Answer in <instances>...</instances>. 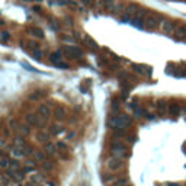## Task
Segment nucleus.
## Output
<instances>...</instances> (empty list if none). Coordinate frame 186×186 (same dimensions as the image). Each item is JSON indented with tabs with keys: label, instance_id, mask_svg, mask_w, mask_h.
Segmentation results:
<instances>
[{
	"label": "nucleus",
	"instance_id": "obj_1",
	"mask_svg": "<svg viewBox=\"0 0 186 186\" xmlns=\"http://www.w3.org/2000/svg\"><path fill=\"white\" fill-rule=\"evenodd\" d=\"M162 21H163V19H162L160 15H157V13H148V15L145 16V19H144V28L154 29V28H157V26L160 25Z\"/></svg>",
	"mask_w": 186,
	"mask_h": 186
},
{
	"label": "nucleus",
	"instance_id": "obj_2",
	"mask_svg": "<svg viewBox=\"0 0 186 186\" xmlns=\"http://www.w3.org/2000/svg\"><path fill=\"white\" fill-rule=\"evenodd\" d=\"M130 124V116L128 115H119V116H115L113 119L109 121V125L112 128H124Z\"/></svg>",
	"mask_w": 186,
	"mask_h": 186
},
{
	"label": "nucleus",
	"instance_id": "obj_3",
	"mask_svg": "<svg viewBox=\"0 0 186 186\" xmlns=\"http://www.w3.org/2000/svg\"><path fill=\"white\" fill-rule=\"evenodd\" d=\"M110 150H112V153L113 156H116V157H119V159H124L125 156H127V148H125V145L122 144V142H113L112 144V147H110Z\"/></svg>",
	"mask_w": 186,
	"mask_h": 186
},
{
	"label": "nucleus",
	"instance_id": "obj_4",
	"mask_svg": "<svg viewBox=\"0 0 186 186\" xmlns=\"http://www.w3.org/2000/svg\"><path fill=\"white\" fill-rule=\"evenodd\" d=\"M106 166H108L109 170H119L121 167L124 166V163H122V159L116 157V156H113V157H110L109 160H108Z\"/></svg>",
	"mask_w": 186,
	"mask_h": 186
},
{
	"label": "nucleus",
	"instance_id": "obj_5",
	"mask_svg": "<svg viewBox=\"0 0 186 186\" xmlns=\"http://www.w3.org/2000/svg\"><path fill=\"white\" fill-rule=\"evenodd\" d=\"M53 116H54L57 121H63L66 119L67 116V109L64 108V106H61V105H58L57 108H55L54 110H53Z\"/></svg>",
	"mask_w": 186,
	"mask_h": 186
},
{
	"label": "nucleus",
	"instance_id": "obj_6",
	"mask_svg": "<svg viewBox=\"0 0 186 186\" xmlns=\"http://www.w3.org/2000/svg\"><path fill=\"white\" fill-rule=\"evenodd\" d=\"M64 51H66L68 55H71V57H74V58H79V57H82L83 55V51L79 48V47H64Z\"/></svg>",
	"mask_w": 186,
	"mask_h": 186
},
{
	"label": "nucleus",
	"instance_id": "obj_7",
	"mask_svg": "<svg viewBox=\"0 0 186 186\" xmlns=\"http://www.w3.org/2000/svg\"><path fill=\"white\" fill-rule=\"evenodd\" d=\"M39 118L41 116H38V115H35V113H28L26 116H25V121H26V124H29L31 127H39Z\"/></svg>",
	"mask_w": 186,
	"mask_h": 186
},
{
	"label": "nucleus",
	"instance_id": "obj_8",
	"mask_svg": "<svg viewBox=\"0 0 186 186\" xmlns=\"http://www.w3.org/2000/svg\"><path fill=\"white\" fill-rule=\"evenodd\" d=\"M160 29L164 33H173L175 32V25L170 22V21H162L160 22Z\"/></svg>",
	"mask_w": 186,
	"mask_h": 186
},
{
	"label": "nucleus",
	"instance_id": "obj_9",
	"mask_svg": "<svg viewBox=\"0 0 186 186\" xmlns=\"http://www.w3.org/2000/svg\"><path fill=\"white\" fill-rule=\"evenodd\" d=\"M48 132H50L51 135L57 137V135H60L61 132H64V127H63V125H60V124H53V125L50 127Z\"/></svg>",
	"mask_w": 186,
	"mask_h": 186
},
{
	"label": "nucleus",
	"instance_id": "obj_10",
	"mask_svg": "<svg viewBox=\"0 0 186 186\" xmlns=\"http://www.w3.org/2000/svg\"><path fill=\"white\" fill-rule=\"evenodd\" d=\"M25 170H15V176H13V179H12V182L13 183H23V180H25Z\"/></svg>",
	"mask_w": 186,
	"mask_h": 186
},
{
	"label": "nucleus",
	"instance_id": "obj_11",
	"mask_svg": "<svg viewBox=\"0 0 186 186\" xmlns=\"http://www.w3.org/2000/svg\"><path fill=\"white\" fill-rule=\"evenodd\" d=\"M83 41H84V44L87 45L92 51H98V50H99L98 44H96V42H95V41H93V39L89 36V35H84V36H83Z\"/></svg>",
	"mask_w": 186,
	"mask_h": 186
},
{
	"label": "nucleus",
	"instance_id": "obj_12",
	"mask_svg": "<svg viewBox=\"0 0 186 186\" xmlns=\"http://www.w3.org/2000/svg\"><path fill=\"white\" fill-rule=\"evenodd\" d=\"M175 33L177 35V38H185L186 36V25L179 23L175 26Z\"/></svg>",
	"mask_w": 186,
	"mask_h": 186
},
{
	"label": "nucleus",
	"instance_id": "obj_13",
	"mask_svg": "<svg viewBox=\"0 0 186 186\" xmlns=\"http://www.w3.org/2000/svg\"><path fill=\"white\" fill-rule=\"evenodd\" d=\"M44 151L47 156H54V154L57 153V145H54L53 142H45Z\"/></svg>",
	"mask_w": 186,
	"mask_h": 186
},
{
	"label": "nucleus",
	"instance_id": "obj_14",
	"mask_svg": "<svg viewBox=\"0 0 186 186\" xmlns=\"http://www.w3.org/2000/svg\"><path fill=\"white\" fill-rule=\"evenodd\" d=\"M137 10H138V6L137 4H134V3H131V4H128L127 7H125V15L127 16H130V18H134L135 16V13H137Z\"/></svg>",
	"mask_w": 186,
	"mask_h": 186
},
{
	"label": "nucleus",
	"instance_id": "obj_15",
	"mask_svg": "<svg viewBox=\"0 0 186 186\" xmlns=\"http://www.w3.org/2000/svg\"><path fill=\"white\" fill-rule=\"evenodd\" d=\"M132 70L135 71V73H138V74H150L151 71H150V68L145 66H140V64H132Z\"/></svg>",
	"mask_w": 186,
	"mask_h": 186
},
{
	"label": "nucleus",
	"instance_id": "obj_16",
	"mask_svg": "<svg viewBox=\"0 0 186 186\" xmlns=\"http://www.w3.org/2000/svg\"><path fill=\"white\" fill-rule=\"evenodd\" d=\"M50 132L47 131H38L36 132V140L39 142H48V140H50Z\"/></svg>",
	"mask_w": 186,
	"mask_h": 186
},
{
	"label": "nucleus",
	"instance_id": "obj_17",
	"mask_svg": "<svg viewBox=\"0 0 186 186\" xmlns=\"http://www.w3.org/2000/svg\"><path fill=\"white\" fill-rule=\"evenodd\" d=\"M38 113H39L41 116L48 118V116L51 115V109H50V106H48V105H41V106L38 108Z\"/></svg>",
	"mask_w": 186,
	"mask_h": 186
},
{
	"label": "nucleus",
	"instance_id": "obj_18",
	"mask_svg": "<svg viewBox=\"0 0 186 186\" xmlns=\"http://www.w3.org/2000/svg\"><path fill=\"white\" fill-rule=\"evenodd\" d=\"M45 96H47V92H45V90H38V92L32 93V95L29 96V99H31V100H41V99H44Z\"/></svg>",
	"mask_w": 186,
	"mask_h": 186
},
{
	"label": "nucleus",
	"instance_id": "obj_19",
	"mask_svg": "<svg viewBox=\"0 0 186 186\" xmlns=\"http://www.w3.org/2000/svg\"><path fill=\"white\" fill-rule=\"evenodd\" d=\"M28 33H31L36 38H44V31L39 28H28Z\"/></svg>",
	"mask_w": 186,
	"mask_h": 186
},
{
	"label": "nucleus",
	"instance_id": "obj_20",
	"mask_svg": "<svg viewBox=\"0 0 186 186\" xmlns=\"http://www.w3.org/2000/svg\"><path fill=\"white\" fill-rule=\"evenodd\" d=\"M61 54H63V51H57V53H53V54L50 55V61H51L53 64L60 63V61H61Z\"/></svg>",
	"mask_w": 186,
	"mask_h": 186
},
{
	"label": "nucleus",
	"instance_id": "obj_21",
	"mask_svg": "<svg viewBox=\"0 0 186 186\" xmlns=\"http://www.w3.org/2000/svg\"><path fill=\"white\" fill-rule=\"evenodd\" d=\"M31 125L29 124H26V125H19V130H18V134H21V135H23V137H26L29 132H31V128H29Z\"/></svg>",
	"mask_w": 186,
	"mask_h": 186
},
{
	"label": "nucleus",
	"instance_id": "obj_22",
	"mask_svg": "<svg viewBox=\"0 0 186 186\" xmlns=\"http://www.w3.org/2000/svg\"><path fill=\"white\" fill-rule=\"evenodd\" d=\"M33 150L31 145H28V144H25V145H22V153H23V157H29V156H32L33 154Z\"/></svg>",
	"mask_w": 186,
	"mask_h": 186
},
{
	"label": "nucleus",
	"instance_id": "obj_23",
	"mask_svg": "<svg viewBox=\"0 0 186 186\" xmlns=\"http://www.w3.org/2000/svg\"><path fill=\"white\" fill-rule=\"evenodd\" d=\"M25 144H26V142H25V137H23V135H21V134H19V135H18V137L13 140V145L22 147V145H25Z\"/></svg>",
	"mask_w": 186,
	"mask_h": 186
},
{
	"label": "nucleus",
	"instance_id": "obj_24",
	"mask_svg": "<svg viewBox=\"0 0 186 186\" xmlns=\"http://www.w3.org/2000/svg\"><path fill=\"white\" fill-rule=\"evenodd\" d=\"M33 157H35V160H38V162H44L45 160V151H33V154H32Z\"/></svg>",
	"mask_w": 186,
	"mask_h": 186
},
{
	"label": "nucleus",
	"instance_id": "obj_25",
	"mask_svg": "<svg viewBox=\"0 0 186 186\" xmlns=\"http://www.w3.org/2000/svg\"><path fill=\"white\" fill-rule=\"evenodd\" d=\"M169 112H170L172 115H177V113H180V106H179V105H176V103H173V105H170Z\"/></svg>",
	"mask_w": 186,
	"mask_h": 186
},
{
	"label": "nucleus",
	"instance_id": "obj_26",
	"mask_svg": "<svg viewBox=\"0 0 186 186\" xmlns=\"http://www.w3.org/2000/svg\"><path fill=\"white\" fill-rule=\"evenodd\" d=\"M41 166H42L44 170H53V169H54V163H53V162H47V160H44Z\"/></svg>",
	"mask_w": 186,
	"mask_h": 186
},
{
	"label": "nucleus",
	"instance_id": "obj_27",
	"mask_svg": "<svg viewBox=\"0 0 186 186\" xmlns=\"http://www.w3.org/2000/svg\"><path fill=\"white\" fill-rule=\"evenodd\" d=\"M9 127H10V130H13V131H18V130H19V124H18L16 119L9 121Z\"/></svg>",
	"mask_w": 186,
	"mask_h": 186
},
{
	"label": "nucleus",
	"instance_id": "obj_28",
	"mask_svg": "<svg viewBox=\"0 0 186 186\" xmlns=\"http://www.w3.org/2000/svg\"><path fill=\"white\" fill-rule=\"evenodd\" d=\"M22 44H25L26 45V48H32V50H36L39 45L36 44L35 41H25V42H22Z\"/></svg>",
	"mask_w": 186,
	"mask_h": 186
},
{
	"label": "nucleus",
	"instance_id": "obj_29",
	"mask_svg": "<svg viewBox=\"0 0 186 186\" xmlns=\"http://www.w3.org/2000/svg\"><path fill=\"white\" fill-rule=\"evenodd\" d=\"M9 167H10L12 170H19V169H21V164H19V162H18V160H10Z\"/></svg>",
	"mask_w": 186,
	"mask_h": 186
},
{
	"label": "nucleus",
	"instance_id": "obj_30",
	"mask_svg": "<svg viewBox=\"0 0 186 186\" xmlns=\"http://www.w3.org/2000/svg\"><path fill=\"white\" fill-rule=\"evenodd\" d=\"M144 16H147V12L144 10V9H140V7H138V10H137V13H135L134 18H137V19H142Z\"/></svg>",
	"mask_w": 186,
	"mask_h": 186
},
{
	"label": "nucleus",
	"instance_id": "obj_31",
	"mask_svg": "<svg viewBox=\"0 0 186 186\" xmlns=\"http://www.w3.org/2000/svg\"><path fill=\"white\" fill-rule=\"evenodd\" d=\"M157 109H159L160 113H164V112H166V102H164V100H160V102L157 103Z\"/></svg>",
	"mask_w": 186,
	"mask_h": 186
},
{
	"label": "nucleus",
	"instance_id": "obj_32",
	"mask_svg": "<svg viewBox=\"0 0 186 186\" xmlns=\"http://www.w3.org/2000/svg\"><path fill=\"white\" fill-rule=\"evenodd\" d=\"M9 38H10V33H9V32H6V31H4V32L0 33V39H1L3 42H7V41H9Z\"/></svg>",
	"mask_w": 186,
	"mask_h": 186
},
{
	"label": "nucleus",
	"instance_id": "obj_33",
	"mask_svg": "<svg viewBox=\"0 0 186 186\" xmlns=\"http://www.w3.org/2000/svg\"><path fill=\"white\" fill-rule=\"evenodd\" d=\"M33 58H36V60H41V57H42V53H41V50L39 48H36V50H33Z\"/></svg>",
	"mask_w": 186,
	"mask_h": 186
},
{
	"label": "nucleus",
	"instance_id": "obj_34",
	"mask_svg": "<svg viewBox=\"0 0 186 186\" xmlns=\"http://www.w3.org/2000/svg\"><path fill=\"white\" fill-rule=\"evenodd\" d=\"M124 10V7H122V4H121V3H116V4H115V7H113V13H121V12Z\"/></svg>",
	"mask_w": 186,
	"mask_h": 186
},
{
	"label": "nucleus",
	"instance_id": "obj_35",
	"mask_svg": "<svg viewBox=\"0 0 186 186\" xmlns=\"http://www.w3.org/2000/svg\"><path fill=\"white\" fill-rule=\"evenodd\" d=\"M74 137H76V131H73V130H71V131L67 132V140H73Z\"/></svg>",
	"mask_w": 186,
	"mask_h": 186
},
{
	"label": "nucleus",
	"instance_id": "obj_36",
	"mask_svg": "<svg viewBox=\"0 0 186 186\" xmlns=\"http://www.w3.org/2000/svg\"><path fill=\"white\" fill-rule=\"evenodd\" d=\"M55 67H58V68H68V64H66V63H63V61H60V63H57V64H54Z\"/></svg>",
	"mask_w": 186,
	"mask_h": 186
},
{
	"label": "nucleus",
	"instance_id": "obj_37",
	"mask_svg": "<svg viewBox=\"0 0 186 186\" xmlns=\"http://www.w3.org/2000/svg\"><path fill=\"white\" fill-rule=\"evenodd\" d=\"M22 66L25 67V68H28V70H29V71H38V70H36V68H33L32 66H29V64H28V63H22Z\"/></svg>",
	"mask_w": 186,
	"mask_h": 186
},
{
	"label": "nucleus",
	"instance_id": "obj_38",
	"mask_svg": "<svg viewBox=\"0 0 186 186\" xmlns=\"http://www.w3.org/2000/svg\"><path fill=\"white\" fill-rule=\"evenodd\" d=\"M57 147H58V148H63V150H67V144L66 142H63V141L57 142Z\"/></svg>",
	"mask_w": 186,
	"mask_h": 186
},
{
	"label": "nucleus",
	"instance_id": "obj_39",
	"mask_svg": "<svg viewBox=\"0 0 186 186\" xmlns=\"http://www.w3.org/2000/svg\"><path fill=\"white\" fill-rule=\"evenodd\" d=\"M63 41H67V42H73V38H70V36H66V35H61L60 36Z\"/></svg>",
	"mask_w": 186,
	"mask_h": 186
},
{
	"label": "nucleus",
	"instance_id": "obj_40",
	"mask_svg": "<svg viewBox=\"0 0 186 186\" xmlns=\"http://www.w3.org/2000/svg\"><path fill=\"white\" fill-rule=\"evenodd\" d=\"M112 108H113V109H118V108H119V102L113 99V100H112Z\"/></svg>",
	"mask_w": 186,
	"mask_h": 186
},
{
	"label": "nucleus",
	"instance_id": "obj_41",
	"mask_svg": "<svg viewBox=\"0 0 186 186\" xmlns=\"http://www.w3.org/2000/svg\"><path fill=\"white\" fill-rule=\"evenodd\" d=\"M64 25H66V26H73V21H71V19H68V18H64Z\"/></svg>",
	"mask_w": 186,
	"mask_h": 186
},
{
	"label": "nucleus",
	"instance_id": "obj_42",
	"mask_svg": "<svg viewBox=\"0 0 186 186\" xmlns=\"http://www.w3.org/2000/svg\"><path fill=\"white\" fill-rule=\"evenodd\" d=\"M23 170H25L26 173H31V172H35V167H32V166H29V167H25Z\"/></svg>",
	"mask_w": 186,
	"mask_h": 186
},
{
	"label": "nucleus",
	"instance_id": "obj_43",
	"mask_svg": "<svg viewBox=\"0 0 186 186\" xmlns=\"http://www.w3.org/2000/svg\"><path fill=\"white\" fill-rule=\"evenodd\" d=\"M25 164H26V166H33V164H35V162H33V160H26V162H25Z\"/></svg>",
	"mask_w": 186,
	"mask_h": 186
},
{
	"label": "nucleus",
	"instance_id": "obj_44",
	"mask_svg": "<svg viewBox=\"0 0 186 186\" xmlns=\"http://www.w3.org/2000/svg\"><path fill=\"white\" fill-rule=\"evenodd\" d=\"M127 182H128L127 179H119V180H116L115 183H127Z\"/></svg>",
	"mask_w": 186,
	"mask_h": 186
},
{
	"label": "nucleus",
	"instance_id": "obj_45",
	"mask_svg": "<svg viewBox=\"0 0 186 186\" xmlns=\"http://www.w3.org/2000/svg\"><path fill=\"white\" fill-rule=\"evenodd\" d=\"M60 157H61V159H64V160H67V159H68V156H67V154H64V153H60Z\"/></svg>",
	"mask_w": 186,
	"mask_h": 186
},
{
	"label": "nucleus",
	"instance_id": "obj_46",
	"mask_svg": "<svg viewBox=\"0 0 186 186\" xmlns=\"http://www.w3.org/2000/svg\"><path fill=\"white\" fill-rule=\"evenodd\" d=\"M4 144H6L4 140H1V138H0V147H4Z\"/></svg>",
	"mask_w": 186,
	"mask_h": 186
},
{
	"label": "nucleus",
	"instance_id": "obj_47",
	"mask_svg": "<svg viewBox=\"0 0 186 186\" xmlns=\"http://www.w3.org/2000/svg\"><path fill=\"white\" fill-rule=\"evenodd\" d=\"M1 25H3V21H0V26H1Z\"/></svg>",
	"mask_w": 186,
	"mask_h": 186
},
{
	"label": "nucleus",
	"instance_id": "obj_48",
	"mask_svg": "<svg viewBox=\"0 0 186 186\" xmlns=\"http://www.w3.org/2000/svg\"><path fill=\"white\" fill-rule=\"evenodd\" d=\"M26 1H32V0H26ZM36 1H39V0H36Z\"/></svg>",
	"mask_w": 186,
	"mask_h": 186
}]
</instances>
